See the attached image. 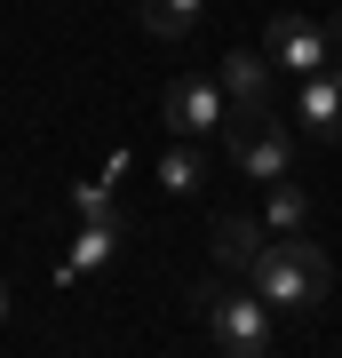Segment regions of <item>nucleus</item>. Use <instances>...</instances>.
I'll return each instance as SVG.
<instances>
[{"label": "nucleus", "mask_w": 342, "mask_h": 358, "mask_svg": "<svg viewBox=\"0 0 342 358\" xmlns=\"http://www.w3.org/2000/svg\"><path fill=\"white\" fill-rule=\"evenodd\" d=\"M247 287L263 303H279V310H318L334 294V255L318 239H303V231H271L255 271H247Z\"/></svg>", "instance_id": "1"}, {"label": "nucleus", "mask_w": 342, "mask_h": 358, "mask_svg": "<svg viewBox=\"0 0 342 358\" xmlns=\"http://www.w3.org/2000/svg\"><path fill=\"white\" fill-rule=\"evenodd\" d=\"M191 319L207 327V343L231 350V358H263L279 343V327H271V303L255 287H223V279H199L191 287Z\"/></svg>", "instance_id": "2"}, {"label": "nucleus", "mask_w": 342, "mask_h": 358, "mask_svg": "<svg viewBox=\"0 0 342 358\" xmlns=\"http://www.w3.org/2000/svg\"><path fill=\"white\" fill-rule=\"evenodd\" d=\"M215 136L231 143V159H239L255 183H271V176H294V136H287L279 103H271V112H223V128H215Z\"/></svg>", "instance_id": "3"}, {"label": "nucleus", "mask_w": 342, "mask_h": 358, "mask_svg": "<svg viewBox=\"0 0 342 358\" xmlns=\"http://www.w3.org/2000/svg\"><path fill=\"white\" fill-rule=\"evenodd\" d=\"M159 112H167V128L176 136H215L223 128V112H231V96H223V80H207V72H191V80H176V88L159 96Z\"/></svg>", "instance_id": "4"}, {"label": "nucleus", "mask_w": 342, "mask_h": 358, "mask_svg": "<svg viewBox=\"0 0 342 358\" xmlns=\"http://www.w3.org/2000/svg\"><path fill=\"white\" fill-rule=\"evenodd\" d=\"M294 112H303V136H311V143H342V64L303 72V96H294Z\"/></svg>", "instance_id": "5"}, {"label": "nucleus", "mask_w": 342, "mask_h": 358, "mask_svg": "<svg viewBox=\"0 0 342 358\" xmlns=\"http://www.w3.org/2000/svg\"><path fill=\"white\" fill-rule=\"evenodd\" d=\"M263 48L279 56L287 72H318V64H334V40H327V24H311V16H271Z\"/></svg>", "instance_id": "6"}, {"label": "nucleus", "mask_w": 342, "mask_h": 358, "mask_svg": "<svg viewBox=\"0 0 342 358\" xmlns=\"http://www.w3.org/2000/svg\"><path fill=\"white\" fill-rule=\"evenodd\" d=\"M215 80H223L231 112H271V103H279V96H271V56L263 48H231Z\"/></svg>", "instance_id": "7"}, {"label": "nucleus", "mask_w": 342, "mask_h": 358, "mask_svg": "<svg viewBox=\"0 0 342 358\" xmlns=\"http://www.w3.org/2000/svg\"><path fill=\"white\" fill-rule=\"evenodd\" d=\"M263 239H271V231H263V215H215V231H207L215 263H223V271H239V279L255 271V255H263Z\"/></svg>", "instance_id": "8"}, {"label": "nucleus", "mask_w": 342, "mask_h": 358, "mask_svg": "<svg viewBox=\"0 0 342 358\" xmlns=\"http://www.w3.org/2000/svg\"><path fill=\"white\" fill-rule=\"evenodd\" d=\"M152 176H159V183H167L176 199L207 192V143H199V136H176V143L159 152V167H152Z\"/></svg>", "instance_id": "9"}, {"label": "nucleus", "mask_w": 342, "mask_h": 358, "mask_svg": "<svg viewBox=\"0 0 342 358\" xmlns=\"http://www.w3.org/2000/svg\"><path fill=\"white\" fill-rule=\"evenodd\" d=\"M263 231H311V192L294 176H271L263 183Z\"/></svg>", "instance_id": "10"}, {"label": "nucleus", "mask_w": 342, "mask_h": 358, "mask_svg": "<svg viewBox=\"0 0 342 358\" xmlns=\"http://www.w3.org/2000/svg\"><path fill=\"white\" fill-rule=\"evenodd\" d=\"M199 8H207V0H136V16H143L152 40H191V32H199Z\"/></svg>", "instance_id": "11"}, {"label": "nucleus", "mask_w": 342, "mask_h": 358, "mask_svg": "<svg viewBox=\"0 0 342 358\" xmlns=\"http://www.w3.org/2000/svg\"><path fill=\"white\" fill-rule=\"evenodd\" d=\"M112 247H120V215H88V231L72 239V263H64V279H72V271H96V263H112Z\"/></svg>", "instance_id": "12"}, {"label": "nucleus", "mask_w": 342, "mask_h": 358, "mask_svg": "<svg viewBox=\"0 0 342 358\" xmlns=\"http://www.w3.org/2000/svg\"><path fill=\"white\" fill-rule=\"evenodd\" d=\"M72 207H80V215H120V207H112V176H80L72 183Z\"/></svg>", "instance_id": "13"}, {"label": "nucleus", "mask_w": 342, "mask_h": 358, "mask_svg": "<svg viewBox=\"0 0 342 358\" xmlns=\"http://www.w3.org/2000/svg\"><path fill=\"white\" fill-rule=\"evenodd\" d=\"M8 303H16V294H8V279H0V319H8Z\"/></svg>", "instance_id": "14"}]
</instances>
